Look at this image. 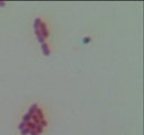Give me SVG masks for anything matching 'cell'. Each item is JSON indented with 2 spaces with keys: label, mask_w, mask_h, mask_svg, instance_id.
<instances>
[{
  "label": "cell",
  "mask_w": 144,
  "mask_h": 135,
  "mask_svg": "<svg viewBox=\"0 0 144 135\" xmlns=\"http://www.w3.org/2000/svg\"><path fill=\"white\" fill-rule=\"evenodd\" d=\"M47 125L46 110L39 104H34L23 115L19 129L21 135H43Z\"/></svg>",
  "instance_id": "cell-1"
},
{
  "label": "cell",
  "mask_w": 144,
  "mask_h": 135,
  "mask_svg": "<svg viewBox=\"0 0 144 135\" xmlns=\"http://www.w3.org/2000/svg\"><path fill=\"white\" fill-rule=\"evenodd\" d=\"M35 34L42 46L47 47L50 45V29H48L46 20L39 19V18L35 20Z\"/></svg>",
  "instance_id": "cell-2"
}]
</instances>
